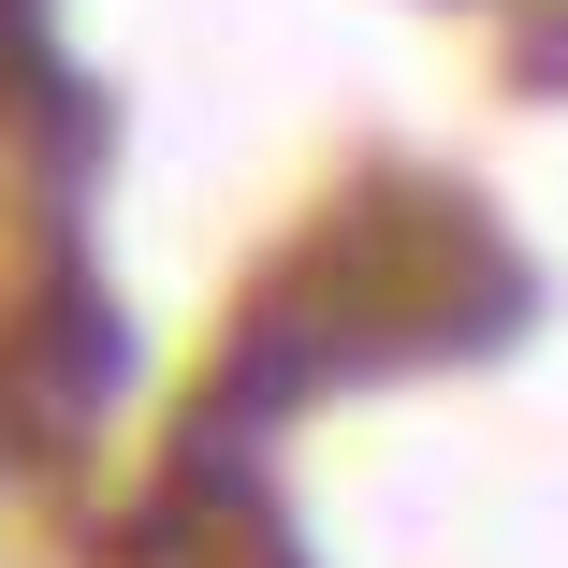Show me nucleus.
Listing matches in <instances>:
<instances>
[{"label": "nucleus", "mask_w": 568, "mask_h": 568, "mask_svg": "<svg viewBox=\"0 0 568 568\" xmlns=\"http://www.w3.org/2000/svg\"><path fill=\"white\" fill-rule=\"evenodd\" d=\"M510 306H525L510 248L452 190H379L335 234H306L292 277L248 306L234 408H292L306 379H351V365H394V351H481V335H510Z\"/></svg>", "instance_id": "nucleus-1"}]
</instances>
